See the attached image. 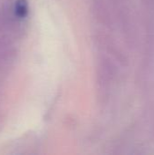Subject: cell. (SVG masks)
Wrapping results in <instances>:
<instances>
[{"label":"cell","instance_id":"6da1fadb","mask_svg":"<svg viewBox=\"0 0 154 155\" xmlns=\"http://www.w3.org/2000/svg\"><path fill=\"white\" fill-rule=\"evenodd\" d=\"M15 15L19 18H24L28 13V4L26 0H16L15 5Z\"/></svg>","mask_w":154,"mask_h":155}]
</instances>
